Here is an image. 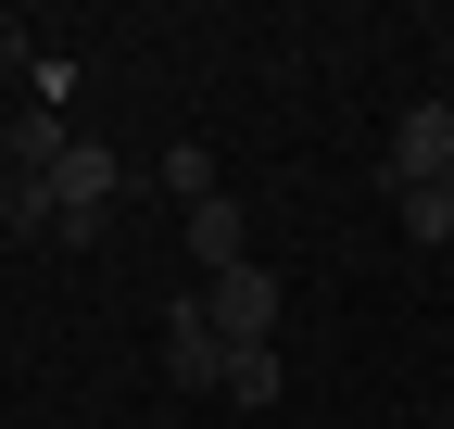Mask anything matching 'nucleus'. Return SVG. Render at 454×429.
<instances>
[{
    "instance_id": "nucleus-6",
    "label": "nucleus",
    "mask_w": 454,
    "mask_h": 429,
    "mask_svg": "<svg viewBox=\"0 0 454 429\" xmlns=\"http://www.w3.org/2000/svg\"><path fill=\"white\" fill-rule=\"evenodd\" d=\"M152 177H164V202L190 214V202H215V152H202V139H164V165H152Z\"/></svg>"
},
{
    "instance_id": "nucleus-3",
    "label": "nucleus",
    "mask_w": 454,
    "mask_h": 429,
    "mask_svg": "<svg viewBox=\"0 0 454 429\" xmlns=\"http://www.w3.org/2000/svg\"><path fill=\"white\" fill-rule=\"evenodd\" d=\"M114 190H127V165H114L101 139H76V152H64V177H51V202H64V240H101Z\"/></svg>"
},
{
    "instance_id": "nucleus-4",
    "label": "nucleus",
    "mask_w": 454,
    "mask_h": 429,
    "mask_svg": "<svg viewBox=\"0 0 454 429\" xmlns=\"http://www.w3.org/2000/svg\"><path fill=\"white\" fill-rule=\"evenodd\" d=\"M164 379H177V392H227V341H215L202 291H190V303H164Z\"/></svg>"
},
{
    "instance_id": "nucleus-2",
    "label": "nucleus",
    "mask_w": 454,
    "mask_h": 429,
    "mask_svg": "<svg viewBox=\"0 0 454 429\" xmlns=\"http://www.w3.org/2000/svg\"><path fill=\"white\" fill-rule=\"evenodd\" d=\"M202 316H215L227 354H253V341H278V278L265 265H227V278H202Z\"/></svg>"
},
{
    "instance_id": "nucleus-9",
    "label": "nucleus",
    "mask_w": 454,
    "mask_h": 429,
    "mask_svg": "<svg viewBox=\"0 0 454 429\" xmlns=\"http://www.w3.org/2000/svg\"><path fill=\"white\" fill-rule=\"evenodd\" d=\"M404 202V240H454V190H391Z\"/></svg>"
},
{
    "instance_id": "nucleus-1",
    "label": "nucleus",
    "mask_w": 454,
    "mask_h": 429,
    "mask_svg": "<svg viewBox=\"0 0 454 429\" xmlns=\"http://www.w3.org/2000/svg\"><path fill=\"white\" fill-rule=\"evenodd\" d=\"M379 177L391 190H454V101H417V114L379 139Z\"/></svg>"
},
{
    "instance_id": "nucleus-10",
    "label": "nucleus",
    "mask_w": 454,
    "mask_h": 429,
    "mask_svg": "<svg viewBox=\"0 0 454 429\" xmlns=\"http://www.w3.org/2000/svg\"><path fill=\"white\" fill-rule=\"evenodd\" d=\"M442 429H454V417H442Z\"/></svg>"
},
{
    "instance_id": "nucleus-7",
    "label": "nucleus",
    "mask_w": 454,
    "mask_h": 429,
    "mask_svg": "<svg viewBox=\"0 0 454 429\" xmlns=\"http://www.w3.org/2000/svg\"><path fill=\"white\" fill-rule=\"evenodd\" d=\"M0 228H26V240H38V228H64V202H51V177H0Z\"/></svg>"
},
{
    "instance_id": "nucleus-5",
    "label": "nucleus",
    "mask_w": 454,
    "mask_h": 429,
    "mask_svg": "<svg viewBox=\"0 0 454 429\" xmlns=\"http://www.w3.org/2000/svg\"><path fill=\"white\" fill-rule=\"evenodd\" d=\"M177 253L202 265V278H227V265H253V214L227 202V190H215V202H190V214H177Z\"/></svg>"
},
{
    "instance_id": "nucleus-8",
    "label": "nucleus",
    "mask_w": 454,
    "mask_h": 429,
    "mask_svg": "<svg viewBox=\"0 0 454 429\" xmlns=\"http://www.w3.org/2000/svg\"><path fill=\"white\" fill-rule=\"evenodd\" d=\"M227 404H278V341H253V354H227Z\"/></svg>"
}]
</instances>
